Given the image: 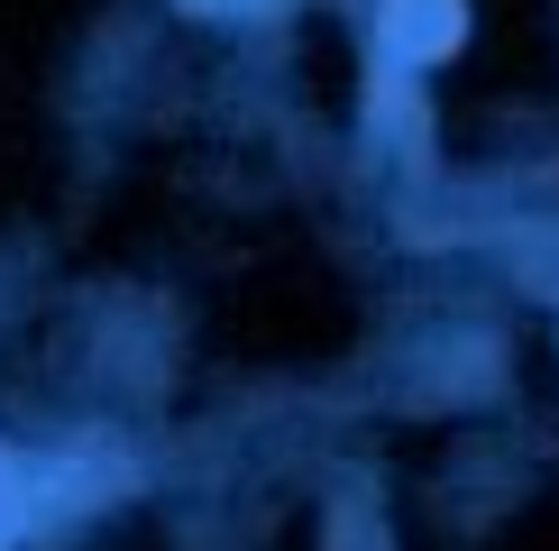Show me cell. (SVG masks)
Wrapping results in <instances>:
<instances>
[{"mask_svg":"<svg viewBox=\"0 0 559 551\" xmlns=\"http://www.w3.org/2000/svg\"><path fill=\"white\" fill-rule=\"evenodd\" d=\"M377 37L404 65H440V56H459V37H468V0H385Z\"/></svg>","mask_w":559,"mask_h":551,"instance_id":"1","label":"cell"},{"mask_svg":"<svg viewBox=\"0 0 559 551\" xmlns=\"http://www.w3.org/2000/svg\"><path fill=\"white\" fill-rule=\"evenodd\" d=\"M183 10H221V19H239V10H275V0H183Z\"/></svg>","mask_w":559,"mask_h":551,"instance_id":"2","label":"cell"},{"mask_svg":"<svg viewBox=\"0 0 559 551\" xmlns=\"http://www.w3.org/2000/svg\"><path fill=\"white\" fill-rule=\"evenodd\" d=\"M10 534H19V496H0V551H10Z\"/></svg>","mask_w":559,"mask_h":551,"instance_id":"3","label":"cell"}]
</instances>
